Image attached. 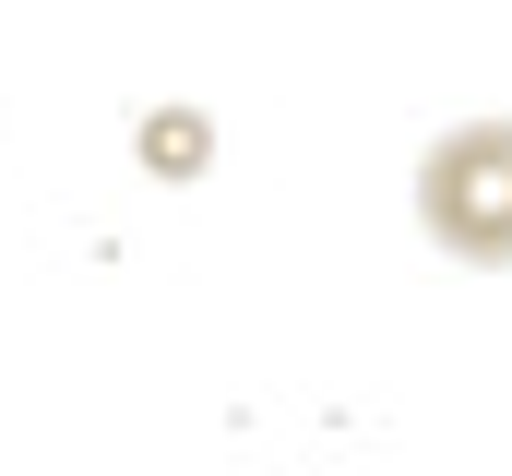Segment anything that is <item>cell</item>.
Segmentation results:
<instances>
[{
  "instance_id": "obj_1",
  "label": "cell",
  "mask_w": 512,
  "mask_h": 476,
  "mask_svg": "<svg viewBox=\"0 0 512 476\" xmlns=\"http://www.w3.org/2000/svg\"><path fill=\"white\" fill-rule=\"evenodd\" d=\"M417 227L477 274H512V119H465L417 155Z\"/></svg>"
},
{
  "instance_id": "obj_2",
  "label": "cell",
  "mask_w": 512,
  "mask_h": 476,
  "mask_svg": "<svg viewBox=\"0 0 512 476\" xmlns=\"http://www.w3.org/2000/svg\"><path fill=\"white\" fill-rule=\"evenodd\" d=\"M143 167L191 179V167H203V119H191V108H179V119H155V131H143Z\"/></svg>"
}]
</instances>
